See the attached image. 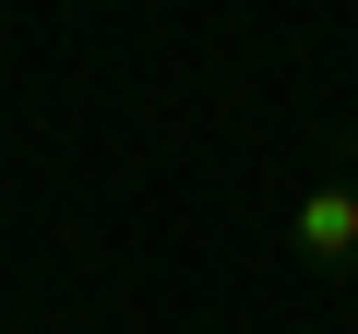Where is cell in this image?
<instances>
[{
	"mask_svg": "<svg viewBox=\"0 0 358 334\" xmlns=\"http://www.w3.org/2000/svg\"><path fill=\"white\" fill-rule=\"evenodd\" d=\"M287 251L310 275H358V155H334L322 180L287 203Z\"/></svg>",
	"mask_w": 358,
	"mask_h": 334,
	"instance_id": "6da1fadb",
	"label": "cell"
}]
</instances>
